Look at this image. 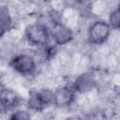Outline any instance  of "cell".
Segmentation results:
<instances>
[{"mask_svg": "<svg viewBox=\"0 0 120 120\" xmlns=\"http://www.w3.org/2000/svg\"><path fill=\"white\" fill-rule=\"evenodd\" d=\"M96 84V81L94 79V76L91 73H84L80 75L76 81L74 82L73 84V89L75 90V92H87L92 90L95 87Z\"/></svg>", "mask_w": 120, "mask_h": 120, "instance_id": "cell-8", "label": "cell"}, {"mask_svg": "<svg viewBox=\"0 0 120 120\" xmlns=\"http://www.w3.org/2000/svg\"><path fill=\"white\" fill-rule=\"evenodd\" d=\"M111 32L112 28L108 22L104 21H97L90 25L87 31V38L91 44L99 45L109 38Z\"/></svg>", "mask_w": 120, "mask_h": 120, "instance_id": "cell-2", "label": "cell"}, {"mask_svg": "<svg viewBox=\"0 0 120 120\" xmlns=\"http://www.w3.org/2000/svg\"><path fill=\"white\" fill-rule=\"evenodd\" d=\"M53 103V92L49 89L34 90L30 93L27 107L33 111H42Z\"/></svg>", "mask_w": 120, "mask_h": 120, "instance_id": "cell-1", "label": "cell"}, {"mask_svg": "<svg viewBox=\"0 0 120 120\" xmlns=\"http://www.w3.org/2000/svg\"><path fill=\"white\" fill-rule=\"evenodd\" d=\"M25 37L33 45H46L49 41V31L41 23H32L25 28Z\"/></svg>", "mask_w": 120, "mask_h": 120, "instance_id": "cell-3", "label": "cell"}, {"mask_svg": "<svg viewBox=\"0 0 120 120\" xmlns=\"http://www.w3.org/2000/svg\"><path fill=\"white\" fill-rule=\"evenodd\" d=\"M76 1L80 5H82V6H90L93 3H95L97 0H76Z\"/></svg>", "mask_w": 120, "mask_h": 120, "instance_id": "cell-12", "label": "cell"}, {"mask_svg": "<svg viewBox=\"0 0 120 120\" xmlns=\"http://www.w3.org/2000/svg\"><path fill=\"white\" fill-rule=\"evenodd\" d=\"M52 36L56 44L64 45V44H67L68 42H69L72 39L73 33L68 27H67V26H65L61 23L56 22L54 24V26L52 27Z\"/></svg>", "mask_w": 120, "mask_h": 120, "instance_id": "cell-6", "label": "cell"}, {"mask_svg": "<svg viewBox=\"0 0 120 120\" xmlns=\"http://www.w3.org/2000/svg\"><path fill=\"white\" fill-rule=\"evenodd\" d=\"M9 65L16 72L22 75L31 74L36 69V61L34 57L25 53L18 54L13 57Z\"/></svg>", "mask_w": 120, "mask_h": 120, "instance_id": "cell-4", "label": "cell"}, {"mask_svg": "<svg viewBox=\"0 0 120 120\" xmlns=\"http://www.w3.org/2000/svg\"><path fill=\"white\" fill-rule=\"evenodd\" d=\"M112 29H119L120 27V11L119 8H116L114 10H112L109 17V22Z\"/></svg>", "mask_w": 120, "mask_h": 120, "instance_id": "cell-10", "label": "cell"}, {"mask_svg": "<svg viewBox=\"0 0 120 120\" xmlns=\"http://www.w3.org/2000/svg\"><path fill=\"white\" fill-rule=\"evenodd\" d=\"M20 102L18 94L9 88L0 89V110L7 111L15 108Z\"/></svg>", "mask_w": 120, "mask_h": 120, "instance_id": "cell-5", "label": "cell"}, {"mask_svg": "<svg viewBox=\"0 0 120 120\" xmlns=\"http://www.w3.org/2000/svg\"><path fill=\"white\" fill-rule=\"evenodd\" d=\"M12 25V19L9 9L6 6L0 7V32L8 31Z\"/></svg>", "mask_w": 120, "mask_h": 120, "instance_id": "cell-9", "label": "cell"}, {"mask_svg": "<svg viewBox=\"0 0 120 120\" xmlns=\"http://www.w3.org/2000/svg\"><path fill=\"white\" fill-rule=\"evenodd\" d=\"M74 97H75L74 89L68 87H63L57 90L55 93H53V104L60 107L68 106L74 100Z\"/></svg>", "mask_w": 120, "mask_h": 120, "instance_id": "cell-7", "label": "cell"}, {"mask_svg": "<svg viewBox=\"0 0 120 120\" xmlns=\"http://www.w3.org/2000/svg\"><path fill=\"white\" fill-rule=\"evenodd\" d=\"M30 115L24 112V111H18L13 112L10 115V119H18V120H23V119H29Z\"/></svg>", "mask_w": 120, "mask_h": 120, "instance_id": "cell-11", "label": "cell"}]
</instances>
